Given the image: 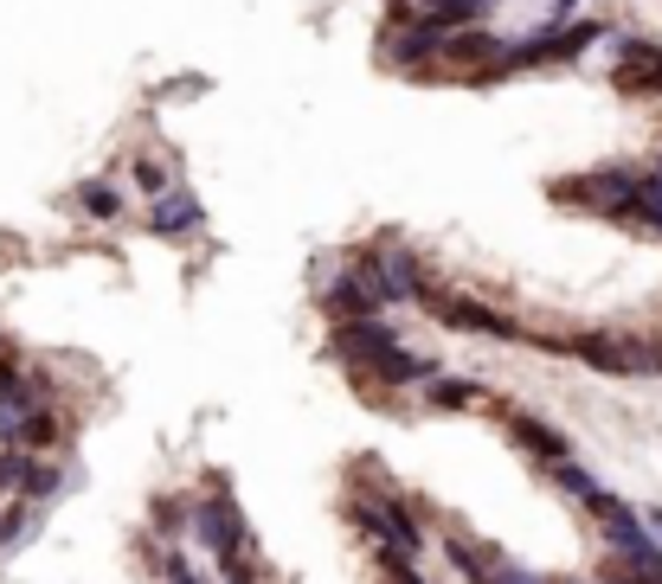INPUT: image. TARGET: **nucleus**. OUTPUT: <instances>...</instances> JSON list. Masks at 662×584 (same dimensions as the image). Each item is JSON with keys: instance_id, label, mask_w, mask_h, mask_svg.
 Listing matches in <instances>:
<instances>
[{"instance_id": "1", "label": "nucleus", "mask_w": 662, "mask_h": 584, "mask_svg": "<svg viewBox=\"0 0 662 584\" xmlns=\"http://www.w3.org/2000/svg\"><path fill=\"white\" fill-rule=\"evenodd\" d=\"M334 354H341L348 366H367L380 386H425V379H438V360L405 354L380 315H367V322H341V328H334Z\"/></svg>"}, {"instance_id": "2", "label": "nucleus", "mask_w": 662, "mask_h": 584, "mask_svg": "<svg viewBox=\"0 0 662 584\" xmlns=\"http://www.w3.org/2000/svg\"><path fill=\"white\" fill-rule=\"evenodd\" d=\"M637 193H643V174H630V167H598V174H579V181H553V199L605 213V219H630Z\"/></svg>"}, {"instance_id": "3", "label": "nucleus", "mask_w": 662, "mask_h": 584, "mask_svg": "<svg viewBox=\"0 0 662 584\" xmlns=\"http://www.w3.org/2000/svg\"><path fill=\"white\" fill-rule=\"evenodd\" d=\"M547 354H573V360L598 366V372H656V347L624 340V334H579V340H541Z\"/></svg>"}, {"instance_id": "4", "label": "nucleus", "mask_w": 662, "mask_h": 584, "mask_svg": "<svg viewBox=\"0 0 662 584\" xmlns=\"http://www.w3.org/2000/svg\"><path fill=\"white\" fill-rule=\"evenodd\" d=\"M591 39H598V26L591 20H579V26H566V20H553L547 33L534 39H515L509 45V58H502V72H527V65H566V58H579Z\"/></svg>"}, {"instance_id": "5", "label": "nucleus", "mask_w": 662, "mask_h": 584, "mask_svg": "<svg viewBox=\"0 0 662 584\" xmlns=\"http://www.w3.org/2000/svg\"><path fill=\"white\" fill-rule=\"evenodd\" d=\"M425 309L438 315L444 328H457V334H489V340H527V334H521V322H509V315H495L489 302H470V295L425 290Z\"/></svg>"}, {"instance_id": "6", "label": "nucleus", "mask_w": 662, "mask_h": 584, "mask_svg": "<svg viewBox=\"0 0 662 584\" xmlns=\"http://www.w3.org/2000/svg\"><path fill=\"white\" fill-rule=\"evenodd\" d=\"M354 520H361V533H373L380 547L405 552V559H418V552H425V527L412 520V508H405V501L367 495V501H354Z\"/></svg>"}, {"instance_id": "7", "label": "nucleus", "mask_w": 662, "mask_h": 584, "mask_svg": "<svg viewBox=\"0 0 662 584\" xmlns=\"http://www.w3.org/2000/svg\"><path fill=\"white\" fill-rule=\"evenodd\" d=\"M193 533H200V547L213 552V559H238V552H252V527H245V513L232 508L225 495H213V501H200L193 508Z\"/></svg>"}, {"instance_id": "8", "label": "nucleus", "mask_w": 662, "mask_h": 584, "mask_svg": "<svg viewBox=\"0 0 662 584\" xmlns=\"http://www.w3.org/2000/svg\"><path fill=\"white\" fill-rule=\"evenodd\" d=\"M618 90L624 97H662V45H650V39H624L618 45Z\"/></svg>"}, {"instance_id": "9", "label": "nucleus", "mask_w": 662, "mask_h": 584, "mask_svg": "<svg viewBox=\"0 0 662 584\" xmlns=\"http://www.w3.org/2000/svg\"><path fill=\"white\" fill-rule=\"evenodd\" d=\"M393 7H399V20H412V26H444V33H457V26L495 13V0H393Z\"/></svg>"}, {"instance_id": "10", "label": "nucleus", "mask_w": 662, "mask_h": 584, "mask_svg": "<svg viewBox=\"0 0 662 584\" xmlns=\"http://www.w3.org/2000/svg\"><path fill=\"white\" fill-rule=\"evenodd\" d=\"M509 437H515L527 456H541V463H559V456H573V450H566V437L553 431L547 418H534V411H509Z\"/></svg>"}, {"instance_id": "11", "label": "nucleus", "mask_w": 662, "mask_h": 584, "mask_svg": "<svg viewBox=\"0 0 662 584\" xmlns=\"http://www.w3.org/2000/svg\"><path fill=\"white\" fill-rule=\"evenodd\" d=\"M148 225H154L161 238H193V231L206 225V206H200L193 193H168V199H154V213H148Z\"/></svg>"}, {"instance_id": "12", "label": "nucleus", "mask_w": 662, "mask_h": 584, "mask_svg": "<svg viewBox=\"0 0 662 584\" xmlns=\"http://www.w3.org/2000/svg\"><path fill=\"white\" fill-rule=\"evenodd\" d=\"M425 404H438V411H470V404H477V386H470V379H425Z\"/></svg>"}, {"instance_id": "13", "label": "nucleus", "mask_w": 662, "mask_h": 584, "mask_svg": "<svg viewBox=\"0 0 662 584\" xmlns=\"http://www.w3.org/2000/svg\"><path fill=\"white\" fill-rule=\"evenodd\" d=\"M77 206H84V219H116L122 213V193L110 181H84L77 186Z\"/></svg>"}, {"instance_id": "14", "label": "nucleus", "mask_w": 662, "mask_h": 584, "mask_svg": "<svg viewBox=\"0 0 662 584\" xmlns=\"http://www.w3.org/2000/svg\"><path fill=\"white\" fill-rule=\"evenodd\" d=\"M547 475L559 482V488H566V495H579V501H591V495H598V482H591V475L579 469L573 456H559V463H547Z\"/></svg>"}, {"instance_id": "15", "label": "nucleus", "mask_w": 662, "mask_h": 584, "mask_svg": "<svg viewBox=\"0 0 662 584\" xmlns=\"http://www.w3.org/2000/svg\"><path fill=\"white\" fill-rule=\"evenodd\" d=\"M630 219H637V225H656V231H662V174H643V193H637Z\"/></svg>"}, {"instance_id": "16", "label": "nucleus", "mask_w": 662, "mask_h": 584, "mask_svg": "<svg viewBox=\"0 0 662 584\" xmlns=\"http://www.w3.org/2000/svg\"><path fill=\"white\" fill-rule=\"evenodd\" d=\"M33 533V508H0V547H20Z\"/></svg>"}, {"instance_id": "17", "label": "nucleus", "mask_w": 662, "mask_h": 584, "mask_svg": "<svg viewBox=\"0 0 662 584\" xmlns=\"http://www.w3.org/2000/svg\"><path fill=\"white\" fill-rule=\"evenodd\" d=\"M52 488H58V469H52V463H39V456H33V469H26V495H33V501H45Z\"/></svg>"}, {"instance_id": "18", "label": "nucleus", "mask_w": 662, "mask_h": 584, "mask_svg": "<svg viewBox=\"0 0 662 584\" xmlns=\"http://www.w3.org/2000/svg\"><path fill=\"white\" fill-rule=\"evenodd\" d=\"M136 186H142V193H154V199H161V186H168V174H161V167H154V161H136Z\"/></svg>"}, {"instance_id": "19", "label": "nucleus", "mask_w": 662, "mask_h": 584, "mask_svg": "<svg viewBox=\"0 0 662 584\" xmlns=\"http://www.w3.org/2000/svg\"><path fill=\"white\" fill-rule=\"evenodd\" d=\"M225 584H258V572H252V552H238V559H225Z\"/></svg>"}, {"instance_id": "20", "label": "nucleus", "mask_w": 662, "mask_h": 584, "mask_svg": "<svg viewBox=\"0 0 662 584\" xmlns=\"http://www.w3.org/2000/svg\"><path fill=\"white\" fill-rule=\"evenodd\" d=\"M168 584H206V578H200V572L186 565L181 552H174V559H168Z\"/></svg>"}, {"instance_id": "21", "label": "nucleus", "mask_w": 662, "mask_h": 584, "mask_svg": "<svg viewBox=\"0 0 662 584\" xmlns=\"http://www.w3.org/2000/svg\"><path fill=\"white\" fill-rule=\"evenodd\" d=\"M643 527H650V533L662 540V508H650V513H643Z\"/></svg>"}, {"instance_id": "22", "label": "nucleus", "mask_w": 662, "mask_h": 584, "mask_svg": "<svg viewBox=\"0 0 662 584\" xmlns=\"http://www.w3.org/2000/svg\"><path fill=\"white\" fill-rule=\"evenodd\" d=\"M656 372H662V354H656Z\"/></svg>"}]
</instances>
